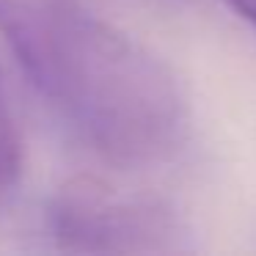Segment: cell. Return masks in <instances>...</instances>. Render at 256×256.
Instances as JSON below:
<instances>
[{
	"mask_svg": "<svg viewBox=\"0 0 256 256\" xmlns=\"http://www.w3.org/2000/svg\"><path fill=\"white\" fill-rule=\"evenodd\" d=\"M22 168V140H20L17 124L8 110L3 83H0V193H8L14 188Z\"/></svg>",
	"mask_w": 256,
	"mask_h": 256,
	"instance_id": "3957f363",
	"label": "cell"
},
{
	"mask_svg": "<svg viewBox=\"0 0 256 256\" xmlns=\"http://www.w3.org/2000/svg\"><path fill=\"white\" fill-rule=\"evenodd\" d=\"M0 39L30 88L102 160L152 168L179 154L190 102L138 39L64 0H0Z\"/></svg>",
	"mask_w": 256,
	"mask_h": 256,
	"instance_id": "6da1fadb",
	"label": "cell"
},
{
	"mask_svg": "<svg viewBox=\"0 0 256 256\" xmlns=\"http://www.w3.org/2000/svg\"><path fill=\"white\" fill-rule=\"evenodd\" d=\"M56 245L69 254H179L190 228L176 210L154 198L122 196L96 176H74L47 212Z\"/></svg>",
	"mask_w": 256,
	"mask_h": 256,
	"instance_id": "7a4b0ae2",
	"label": "cell"
},
{
	"mask_svg": "<svg viewBox=\"0 0 256 256\" xmlns=\"http://www.w3.org/2000/svg\"><path fill=\"white\" fill-rule=\"evenodd\" d=\"M226 6L256 30V0H226Z\"/></svg>",
	"mask_w": 256,
	"mask_h": 256,
	"instance_id": "277c9868",
	"label": "cell"
}]
</instances>
